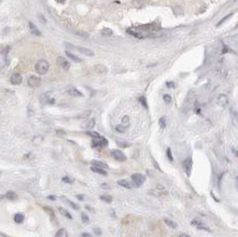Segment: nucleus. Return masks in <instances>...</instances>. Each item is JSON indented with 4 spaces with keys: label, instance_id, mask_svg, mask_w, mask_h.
I'll use <instances>...</instances> for the list:
<instances>
[{
    "label": "nucleus",
    "instance_id": "obj_18",
    "mask_svg": "<svg viewBox=\"0 0 238 237\" xmlns=\"http://www.w3.org/2000/svg\"><path fill=\"white\" fill-rule=\"evenodd\" d=\"M4 198H7V199H9V200L13 201V200H17L18 199V194L16 192H13V191H9V192L6 193Z\"/></svg>",
    "mask_w": 238,
    "mask_h": 237
},
{
    "label": "nucleus",
    "instance_id": "obj_21",
    "mask_svg": "<svg viewBox=\"0 0 238 237\" xmlns=\"http://www.w3.org/2000/svg\"><path fill=\"white\" fill-rule=\"evenodd\" d=\"M55 237H68L67 230H65V228H61V230H59L57 233H56Z\"/></svg>",
    "mask_w": 238,
    "mask_h": 237
},
{
    "label": "nucleus",
    "instance_id": "obj_43",
    "mask_svg": "<svg viewBox=\"0 0 238 237\" xmlns=\"http://www.w3.org/2000/svg\"><path fill=\"white\" fill-rule=\"evenodd\" d=\"M4 198V196H0V200H2Z\"/></svg>",
    "mask_w": 238,
    "mask_h": 237
},
{
    "label": "nucleus",
    "instance_id": "obj_33",
    "mask_svg": "<svg viewBox=\"0 0 238 237\" xmlns=\"http://www.w3.org/2000/svg\"><path fill=\"white\" fill-rule=\"evenodd\" d=\"M140 102L142 103V105L143 107H145V108H147V102H146V99L144 98V97H140Z\"/></svg>",
    "mask_w": 238,
    "mask_h": 237
},
{
    "label": "nucleus",
    "instance_id": "obj_9",
    "mask_svg": "<svg viewBox=\"0 0 238 237\" xmlns=\"http://www.w3.org/2000/svg\"><path fill=\"white\" fill-rule=\"evenodd\" d=\"M10 81L12 85H20L21 82H22V76L19 73H16V74H13L11 76Z\"/></svg>",
    "mask_w": 238,
    "mask_h": 237
},
{
    "label": "nucleus",
    "instance_id": "obj_14",
    "mask_svg": "<svg viewBox=\"0 0 238 237\" xmlns=\"http://www.w3.org/2000/svg\"><path fill=\"white\" fill-rule=\"evenodd\" d=\"M118 183H119L120 186H122L123 188H126V189H132V188H133L132 183L129 182V181H127V180H125V179L119 180V181H118Z\"/></svg>",
    "mask_w": 238,
    "mask_h": 237
},
{
    "label": "nucleus",
    "instance_id": "obj_37",
    "mask_svg": "<svg viewBox=\"0 0 238 237\" xmlns=\"http://www.w3.org/2000/svg\"><path fill=\"white\" fill-rule=\"evenodd\" d=\"M80 237H92V235L89 233H82L81 235H80Z\"/></svg>",
    "mask_w": 238,
    "mask_h": 237
},
{
    "label": "nucleus",
    "instance_id": "obj_29",
    "mask_svg": "<svg viewBox=\"0 0 238 237\" xmlns=\"http://www.w3.org/2000/svg\"><path fill=\"white\" fill-rule=\"evenodd\" d=\"M159 125H160V127H163V129L166 127V118H165V116L159 120Z\"/></svg>",
    "mask_w": 238,
    "mask_h": 237
},
{
    "label": "nucleus",
    "instance_id": "obj_16",
    "mask_svg": "<svg viewBox=\"0 0 238 237\" xmlns=\"http://www.w3.org/2000/svg\"><path fill=\"white\" fill-rule=\"evenodd\" d=\"M66 56H67L68 58H70L72 61H74L75 63H81V59H80V58H79L78 56H76V55L72 54L70 52L66 51Z\"/></svg>",
    "mask_w": 238,
    "mask_h": 237
},
{
    "label": "nucleus",
    "instance_id": "obj_8",
    "mask_svg": "<svg viewBox=\"0 0 238 237\" xmlns=\"http://www.w3.org/2000/svg\"><path fill=\"white\" fill-rule=\"evenodd\" d=\"M57 64L58 66L61 68H63V69H65V70H68L69 69V67H70V64H69V61L66 59V58L64 57H58L57 58Z\"/></svg>",
    "mask_w": 238,
    "mask_h": 237
},
{
    "label": "nucleus",
    "instance_id": "obj_24",
    "mask_svg": "<svg viewBox=\"0 0 238 237\" xmlns=\"http://www.w3.org/2000/svg\"><path fill=\"white\" fill-rule=\"evenodd\" d=\"M165 223L168 225V226H170V227H172V228H177V224L174 223V221H171V220H169V218H165Z\"/></svg>",
    "mask_w": 238,
    "mask_h": 237
},
{
    "label": "nucleus",
    "instance_id": "obj_38",
    "mask_svg": "<svg viewBox=\"0 0 238 237\" xmlns=\"http://www.w3.org/2000/svg\"><path fill=\"white\" fill-rule=\"evenodd\" d=\"M95 233L97 234V235H98V236H99V235H101V230H99L98 227H95Z\"/></svg>",
    "mask_w": 238,
    "mask_h": 237
},
{
    "label": "nucleus",
    "instance_id": "obj_19",
    "mask_svg": "<svg viewBox=\"0 0 238 237\" xmlns=\"http://www.w3.org/2000/svg\"><path fill=\"white\" fill-rule=\"evenodd\" d=\"M92 166L95 167H99V168H102V169H106L108 168V165L102 161H98V160H93L92 161Z\"/></svg>",
    "mask_w": 238,
    "mask_h": 237
},
{
    "label": "nucleus",
    "instance_id": "obj_3",
    "mask_svg": "<svg viewBox=\"0 0 238 237\" xmlns=\"http://www.w3.org/2000/svg\"><path fill=\"white\" fill-rule=\"evenodd\" d=\"M92 147H95V148H102V147H106L108 145V141H106L104 137H98V138H93L92 139Z\"/></svg>",
    "mask_w": 238,
    "mask_h": 237
},
{
    "label": "nucleus",
    "instance_id": "obj_31",
    "mask_svg": "<svg viewBox=\"0 0 238 237\" xmlns=\"http://www.w3.org/2000/svg\"><path fill=\"white\" fill-rule=\"evenodd\" d=\"M81 218H82V222L84 223H89V217H88V215L86 213H81Z\"/></svg>",
    "mask_w": 238,
    "mask_h": 237
},
{
    "label": "nucleus",
    "instance_id": "obj_32",
    "mask_svg": "<svg viewBox=\"0 0 238 237\" xmlns=\"http://www.w3.org/2000/svg\"><path fill=\"white\" fill-rule=\"evenodd\" d=\"M87 134L90 135L91 137H93V138H98V137H100V135H99L97 132H87Z\"/></svg>",
    "mask_w": 238,
    "mask_h": 237
},
{
    "label": "nucleus",
    "instance_id": "obj_34",
    "mask_svg": "<svg viewBox=\"0 0 238 237\" xmlns=\"http://www.w3.org/2000/svg\"><path fill=\"white\" fill-rule=\"evenodd\" d=\"M167 156H168V159L169 160H171V161L174 160V158H172V154H171V149L170 148L167 149Z\"/></svg>",
    "mask_w": 238,
    "mask_h": 237
},
{
    "label": "nucleus",
    "instance_id": "obj_4",
    "mask_svg": "<svg viewBox=\"0 0 238 237\" xmlns=\"http://www.w3.org/2000/svg\"><path fill=\"white\" fill-rule=\"evenodd\" d=\"M132 181L135 187H140L145 182V176L140 175V173H134L132 175Z\"/></svg>",
    "mask_w": 238,
    "mask_h": 237
},
{
    "label": "nucleus",
    "instance_id": "obj_28",
    "mask_svg": "<svg viewBox=\"0 0 238 237\" xmlns=\"http://www.w3.org/2000/svg\"><path fill=\"white\" fill-rule=\"evenodd\" d=\"M95 120L92 119V120H90L88 123H87V125H85L87 129H92L93 126H95Z\"/></svg>",
    "mask_w": 238,
    "mask_h": 237
},
{
    "label": "nucleus",
    "instance_id": "obj_11",
    "mask_svg": "<svg viewBox=\"0 0 238 237\" xmlns=\"http://www.w3.org/2000/svg\"><path fill=\"white\" fill-rule=\"evenodd\" d=\"M228 103V98L226 95H220L217 97V104L221 105V107H225V105Z\"/></svg>",
    "mask_w": 238,
    "mask_h": 237
},
{
    "label": "nucleus",
    "instance_id": "obj_25",
    "mask_svg": "<svg viewBox=\"0 0 238 237\" xmlns=\"http://www.w3.org/2000/svg\"><path fill=\"white\" fill-rule=\"evenodd\" d=\"M63 200H64L65 202H67V203L69 204V205H70V207H72V209H75V210H79V207H78V205H77V204H75L74 202H72L70 200H68V199H66V198H63Z\"/></svg>",
    "mask_w": 238,
    "mask_h": 237
},
{
    "label": "nucleus",
    "instance_id": "obj_40",
    "mask_svg": "<svg viewBox=\"0 0 238 237\" xmlns=\"http://www.w3.org/2000/svg\"><path fill=\"white\" fill-rule=\"evenodd\" d=\"M179 237H190V236H189V235H187V234H181Z\"/></svg>",
    "mask_w": 238,
    "mask_h": 237
},
{
    "label": "nucleus",
    "instance_id": "obj_26",
    "mask_svg": "<svg viewBox=\"0 0 238 237\" xmlns=\"http://www.w3.org/2000/svg\"><path fill=\"white\" fill-rule=\"evenodd\" d=\"M100 199L102 201H104L106 203H111L112 202V196H100Z\"/></svg>",
    "mask_w": 238,
    "mask_h": 237
},
{
    "label": "nucleus",
    "instance_id": "obj_39",
    "mask_svg": "<svg viewBox=\"0 0 238 237\" xmlns=\"http://www.w3.org/2000/svg\"><path fill=\"white\" fill-rule=\"evenodd\" d=\"M101 188H103V189H109L110 187L108 186L106 183H102V184H101Z\"/></svg>",
    "mask_w": 238,
    "mask_h": 237
},
{
    "label": "nucleus",
    "instance_id": "obj_1",
    "mask_svg": "<svg viewBox=\"0 0 238 237\" xmlns=\"http://www.w3.org/2000/svg\"><path fill=\"white\" fill-rule=\"evenodd\" d=\"M65 47L68 48V50H74V51H77L81 54H85L86 56H93L95 55V52L90 50V48L87 47H82V46H76V45L69 44V43H65Z\"/></svg>",
    "mask_w": 238,
    "mask_h": 237
},
{
    "label": "nucleus",
    "instance_id": "obj_7",
    "mask_svg": "<svg viewBox=\"0 0 238 237\" xmlns=\"http://www.w3.org/2000/svg\"><path fill=\"white\" fill-rule=\"evenodd\" d=\"M41 84V79L36 76H30L29 79H27V85L32 87V88H35V87H38Z\"/></svg>",
    "mask_w": 238,
    "mask_h": 237
},
{
    "label": "nucleus",
    "instance_id": "obj_2",
    "mask_svg": "<svg viewBox=\"0 0 238 237\" xmlns=\"http://www.w3.org/2000/svg\"><path fill=\"white\" fill-rule=\"evenodd\" d=\"M48 69H50V63L47 61H45V59H40L35 65V70L40 75L46 74Z\"/></svg>",
    "mask_w": 238,
    "mask_h": 237
},
{
    "label": "nucleus",
    "instance_id": "obj_41",
    "mask_svg": "<svg viewBox=\"0 0 238 237\" xmlns=\"http://www.w3.org/2000/svg\"><path fill=\"white\" fill-rule=\"evenodd\" d=\"M56 1H57V2H59V4H64L66 0H56Z\"/></svg>",
    "mask_w": 238,
    "mask_h": 237
},
{
    "label": "nucleus",
    "instance_id": "obj_27",
    "mask_svg": "<svg viewBox=\"0 0 238 237\" xmlns=\"http://www.w3.org/2000/svg\"><path fill=\"white\" fill-rule=\"evenodd\" d=\"M58 210H59V212H61V214H63V215H64V216H66L67 217V218H70V220H72V215H70V214L68 213L67 211L65 210V209H63V207H59V209H58Z\"/></svg>",
    "mask_w": 238,
    "mask_h": 237
},
{
    "label": "nucleus",
    "instance_id": "obj_30",
    "mask_svg": "<svg viewBox=\"0 0 238 237\" xmlns=\"http://www.w3.org/2000/svg\"><path fill=\"white\" fill-rule=\"evenodd\" d=\"M163 101L169 104V103H171L172 99H171V97H170L169 95H165V96H163Z\"/></svg>",
    "mask_w": 238,
    "mask_h": 237
},
{
    "label": "nucleus",
    "instance_id": "obj_12",
    "mask_svg": "<svg viewBox=\"0 0 238 237\" xmlns=\"http://www.w3.org/2000/svg\"><path fill=\"white\" fill-rule=\"evenodd\" d=\"M29 27H30V31L31 33L34 34V35H36V36H41V32L38 31V29L35 25H34V23H32V22H30L29 23Z\"/></svg>",
    "mask_w": 238,
    "mask_h": 237
},
{
    "label": "nucleus",
    "instance_id": "obj_10",
    "mask_svg": "<svg viewBox=\"0 0 238 237\" xmlns=\"http://www.w3.org/2000/svg\"><path fill=\"white\" fill-rule=\"evenodd\" d=\"M182 167H183L184 171L187 173L188 176H190V173H191V167H192V161H191L190 158H187V159L184 160L183 163H182Z\"/></svg>",
    "mask_w": 238,
    "mask_h": 237
},
{
    "label": "nucleus",
    "instance_id": "obj_20",
    "mask_svg": "<svg viewBox=\"0 0 238 237\" xmlns=\"http://www.w3.org/2000/svg\"><path fill=\"white\" fill-rule=\"evenodd\" d=\"M95 71L98 74H104V73H106V67L103 66V65H97L95 66Z\"/></svg>",
    "mask_w": 238,
    "mask_h": 237
},
{
    "label": "nucleus",
    "instance_id": "obj_13",
    "mask_svg": "<svg viewBox=\"0 0 238 237\" xmlns=\"http://www.w3.org/2000/svg\"><path fill=\"white\" fill-rule=\"evenodd\" d=\"M68 95L72 96V97H82V93L76 88H69L68 89Z\"/></svg>",
    "mask_w": 238,
    "mask_h": 237
},
{
    "label": "nucleus",
    "instance_id": "obj_36",
    "mask_svg": "<svg viewBox=\"0 0 238 237\" xmlns=\"http://www.w3.org/2000/svg\"><path fill=\"white\" fill-rule=\"evenodd\" d=\"M231 14H228V16H227V17H226V18H224V19H222V20L220 21V22H218V24H217L218 27H220V25H222V24L224 23V22H225V21H226V20H227V19H229V18H231Z\"/></svg>",
    "mask_w": 238,
    "mask_h": 237
},
{
    "label": "nucleus",
    "instance_id": "obj_44",
    "mask_svg": "<svg viewBox=\"0 0 238 237\" xmlns=\"http://www.w3.org/2000/svg\"><path fill=\"white\" fill-rule=\"evenodd\" d=\"M1 2H2V0H0V4H1Z\"/></svg>",
    "mask_w": 238,
    "mask_h": 237
},
{
    "label": "nucleus",
    "instance_id": "obj_35",
    "mask_svg": "<svg viewBox=\"0 0 238 237\" xmlns=\"http://www.w3.org/2000/svg\"><path fill=\"white\" fill-rule=\"evenodd\" d=\"M63 182H67V183H72L74 182V180L72 179H70V178H68V177H64V178H63Z\"/></svg>",
    "mask_w": 238,
    "mask_h": 237
},
{
    "label": "nucleus",
    "instance_id": "obj_22",
    "mask_svg": "<svg viewBox=\"0 0 238 237\" xmlns=\"http://www.w3.org/2000/svg\"><path fill=\"white\" fill-rule=\"evenodd\" d=\"M24 221V215L23 214H21V213H18V214H16V215H14V222H16V223H22V222H23Z\"/></svg>",
    "mask_w": 238,
    "mask_h": 237
},
{
    "label": "nucleus",
    "instance_id": "obj_23",
    "mask_svg": "<svg viewBox=\"0 0 238 237\" xmlns=\"http://www.w3.org/2000/svg\"><path fill=\"white\" fill-rule=\"evenodd\" d=\"M193 225H197V228H200V230H210L208 226H205L203 224L201 223V222H197V221H193Z\"/></svg>",
    "mask_w": 238,
    "mask_h": 237
},
{
    "label": "nucleus",
    "instance_id": "obj_5",
    "mask_svg": "<svg viewBox=\"0 0 238 237\" xmlns=\"http://www.w3.org/2000/svg\"><path fill=\"white\" fill-rule=\"evenodd\" d=\"M111 156L115 160H119V161H125L126 160L125 154L122 150H119V149H112L111 150Z\"/></svg>",
    "mask_w": 238,
    "mask_h": 237
},
{
    "label": "nucleus",
    "instance_id": "obj_6",
    "mask_svg": "<svg viewBox=\"0 0 238 237\" xmlns=\"http://www.w3.org/2000/svg\"><path fill=\"white\" fill-rule=\"evenodd\" d=\"M40 101H41L42 104H52L54 103L55 100L54 98H52V96L50 92H46V93H43V95L40 97Z\"/></svg>",
    "mask_w": 238,
    "mask_h": 237
},
{
    "label": "nucleus",
    "instance_id": "obj_42",
    "mask_svg": "<svg viewBox=\"0 0 238 237\" xmlns=\"http://www.w3.org/2000/svg\"><path fill=\"white\" fill-rule=\"evenodd\" d=\"M167 85H168V87H174V84H170V82H168Z\"/></svg>",
    "mask_w": 238,
    "mask_h": 237
},
{
    "label": "nucleus",
    "instance_id": "obj_15",
    "mask_svg": "<svg viewBox=\"0 0 238 237\" xmlns=\"http://www.w3.org/2000/svg\"><path fill=\"white\" fill-rule=\"evenodd\" d=\"M91 170L93 171V173H99V175H102V176H106V175H108V173H106V169H102V168H99V167L92 166L91 167Z\"/></svg>",
    "mask_w": 238,
    "mask_h": 237
},
{
    "label": "nucleus",
    "instance_id": "obj_17",
    "mask_svg": "<svg viewBox=\"0 0 238 237\" xmlns=\"http://www.w3.org/2000/svg\"><path fill=\"white\" fill-rule=\"evenodd\" d=\"M120 125L122 126V127H124L125 130H127V127L129 126V118L127 116V115L123 116L122 122H121V124H120Z\"/></svg>",
    "mask_w": 238,
    "mask_h": 237
}]
</instances>
